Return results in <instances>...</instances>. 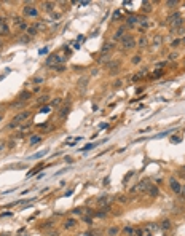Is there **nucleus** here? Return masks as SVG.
Instances as JSON below:
<instances>
[{"mask_svg":"<svg viewBox=\"0 0 185 236\" xmlns=\"http://www.w3.org/2000/svg\"><path fill=\"white\" fill-rule=\"evenodd\" d=\"M134 235L136 236H144V231L140 230V228H136V230H134Z\"/></svg>","mask_w":185,"mask_h":236,"instance_id":"36","label":"nucleus"},{"mask_svg":"<svg viewBox=\"0 0 185 236\" xmlns=\"http://www.w3.org/2000/svg\"><path fill=\"white\" fill-rule=\"evenodd\" d=\"M161 228H163V230H169L171 228V220H163L161 222Z\"/></svg>","mask_w":185,"mask_h":236,"instance_id":"19","label":"nucleus"},{"mask_svg":"<svg viewBox=\"0 0 185 236\" xmlns=\"http://www.w3.org/2000/svg\"><path fill=\"white\" fill-rule=\"evenodd\" d=\"M32 82L35 83V85H40V83H43V78H42V77H35V78H34Z\"/></svg>","mask_w":185,"mask_h":236,"instance_id":"32","label":"nucleus"},{"mask_svg":"<svg viewBox=\"0 0 185 236\" xmlns=\"http://www.w3.org/2000/svg\"><path fill=\"white\" fill-rule=\"evenodd\" d=\"M166 5L169 6V8H174V6L177 5V2H176V0H171V2H166Z\"/></svg>","mask_w":185,"mask_h":236,"instance_id":"34","label":"nucleus"},{"mask_svg":"<svg viewBox=\"0 0 185 236\" xmlns=\"http://www.w3.org/2000/svg\"><path fill=\"white\" fill-rule=\"evenodd\" d=\"M109 201H110L109 196H101L99 200H97V204H99V206H104V204H109Z\"/></svg>","mask_w":185,"mask_h":236,"instance_id":"14","label":"nucleus"},{"mask_svg":"<svg viewBox=\"0 0 185 236\" xmlns=\"http://www.w3.org/2000/svg\"><path fill=\"white\" fill-rule=\"evenodd\" d=\"M83 220H85V222H86V223H88V225H91V223H93V220H91V219H89V217H83Z\"/></svg>","mask_w":185,"mask_h":236,"instance_id":"44","label":"nucleus"},{"mask_svg":"<svg viewBox=\"0 0 185 236\" xmlns=\"http://www.w3.org/2000/svg\"><path fill=\"white\" fill-rule=\"evenodd\" d=\"M112 48H113V45H110V43H105V45L102 46V50H101V51H102V53H107V51H110Z\"/></svg>","mask_w":185,"mask_h":236,"instance_id":"23","label":"nucleus"},{"mask_svg":"<svg viewBox=\"0 0 185 236\" xmlns=\"http://www.w3.org/2000/svg\"><path fill=\"white\" fill-rule=\"evenodd\" d=\"M31 117V112L29 110H26V112H21V113H18L15 118H13V123H10V126L8 128H15V126H18V124H21L24 120H27V118Z\"/></svg>","mask_w":185,"mask_h":236,"instance_id":"1","label":"nucleus"},{"mask_svg":"<svg viewBox=\"0 0 185 236\" xmlns=\"http://www.w3.org/2000/svg\"><path fill=\"white\" fill-rule=\"evenodd\" d=\"M145 75H147V70H140V72L137 73V75L134 77L133 80H134V82H137V80H139V78H142V77H145Z\"/></svg>","mask_w":185,"mask_h":236,"instance_id":"21","label":"nucleus"},{"mask_svg":"<svg viewBox=\"0 0 185 236\" xmlns=\"http://www.w3.org/2000/svg\"><path fill=\"white\" fill-rule=\"evenodd\" d=\"M86 86H88V78H82V80L78 82V88L82 89V91H85Z\"/></svg>","mask_w":185,"mask_h":236,"instance_id":"12","label":"nucleus"},{"mask_svg":"<svg viewBox=\"0 0 185 236\" xmlns=\"http://www.w3.org/2000/svg\"><path fill=\"white\" fill-rule=\"evenodd\" d=\"M78 3H80V5H82V6H86V5H89V2H88V0H85V2H78Z\"/></svg>","mask_w":185,"mask_h":236,"instance_id":"48","label":"nucleus"},{"mask_svg":"<svg viewBox=\"0 0 185 236\" xmlns=\"http://www.w3.org/2000/svg\"><path fill=\"white\" fill-rule=\"evenodd\" d=\"M112 18H113V19H117V18H120V11H115V13H113V16H112Z\"/></svg>","mask_w":185,"mask_h":236,"instance_id":"45","label":"nucleus"},{"mask_svg":"<svg viewBox=\"0 0 185 236\" xmlns=\"http://www.w3.org/2000/svg\"><path fill=\"white\" fill-rule=\"evenodd\" d=\"M118 233H120L118 227H112V228H109V231H107V235H109V236H117Z\"/></svg>","mask_w":185,"mask_h":236,"instance_id":"15","label":"nucleus"},{"mask_svg":"<svg viewBox=\"0 0 185 236\" xmlns=\"http://www.w3.org/2000/svg\"><path fill=\"white\" fill-rule=\"evenodd\" d=\"M67 113H69V104H66V105L61 107V110H59V118H66Z\"/></svg>","mask_w":185,"mask_h":236,"instance_id":"9","label":"nucleus"},{"mask_svg":"<svg viewBox=\"0 0 185 236\" xmlns=\"http://www.w3.org/2000/svg\"><path fill=\"white\" fill-rule=\"evenodd\" d=\"M172 142H180V140H182V137H179V136H176V137H172Z\"/></svg>","mask_w":185,"mask_h":236,"instance_id":"43","label":"nucleus"},{"mask_svg":"<svg viewBox=\"0 0 185 236\" xmlns=\"http://www.w3.org/2000/svg\"><path fill=\"white\" fill-rule=\"evenodd\" d=\"M46 153H48V150H42V152H38V153H35L34 156H31L29 160H34V158H42V156H45Z\"/></svg>","mask_w":185,"mask_h":236,"instance_id":"17","label":"nucleus"},{"mask_svg":"<svg viewBox=\"0 0 185 236\" xmlns=\"http://www.w3.org/2000/svg\"><path fill=\"white\" fill-rule=\"evenodd\" d=\"M161 42H163V37H161V35H158V37H155V40H153V43H155V46H160V45H161Z\"/></svg>","mask_w":185,"mask_h":236,"instance_id":"24","label":"nucleus"},{"mask_svg":"<svg viewBox=\"0 0 185 236\" xmlns=\"http://www.w3.org/2000/svg\"><path fill=\"white\" fill-rule=\"evenodd\" d=\"M182 24H184V19L180 18V19H177V21L174 22V24H171V26H172V29H177L179 26H182Z\"/></svg>","mask_w":185,"mask_h":236,"instance_id":"25","label":"nucleus"},{"mask_svg":"<svg viewBox=\"0 0 185 236\" xmlns=\"http://www.w3.org/2000/svg\"><path fill=\"white\" fill-rule=\"evenodd\" d=\"M43 10H45V11H53V10H54V3H53V2L43 3Z\"/></svg>","mask_w":185,"mask_h":236,"instance_id":"13","label":"nucleus"},{"mask_svg":"<svg viewBox=\"0 0 185 236\" xmlns=\"http://www.w3.org/2000/svg\"><path fill=\"white\" fill-rule=\"evenodd\" d=\"M54 70H56V72H64V66H56Z\"/></svg>","mask_w":185,"mask_h":236,"instance_id":"40","label":"nucleus"},{"mask_svg":"<svg viewBox=\"0 0 185 236\" xmlns=\"http://www.w3.org/2000/svg\"><path fill=\"white\" fill-rule=\"evenodd\" d=\"M179 43H180V40H176V42H174V43H172V45H171V46H177V45H179Z\"/></svg>","mask_w":185,"mask_h":236,"instance_id":"50","label":"nucleus"},{"mask_svg":"<svg viewBox=\"0 0 185 236\" xmlns=\"http://www.w3.org/2000/svg\"><path fill=\"white\" fill-rule=\"evenodd\" d=\"M50 110H51V109H50V105H45V107H43L42 110H40V112H43V113H48Z\"/></svg>","mask_w":185,"mask_h":236,"instance_id":"39","label":"nucleus"},{"mask_svg":"<svg viewBox=\"0 0 185 236\" xmlns=\"http://www.w3.org/2000/svg\"><path fill=\"white\" fill-rule=\"evenodd\" d=\"M169 185H171V188H172V191H176V193H180L182 187H180V184H179V182H177L174 177L169 179Z\"/></svg>","mask_w":185,"mask_h":236,"instance_id":"6","label":"nucleus"},{"mask_svg":"<svg viewBox=\"0 0 185 236\" xmlns=\"http://www.w3.org/2000/svg\"><path fill=\"white\" fill-rule=\"evenodd\" d=\"M13 22H15L16 26H21L24 21H22V18H19V16H15V18H13Z\"/></svg>","mask_w":185,"mask_h":236,"instance_id":"26","label":"nucleus"},{"mask_svg":"<svg viewBox=\"0 0 185 236\" xmlns=\"http://www.w3.org/2000/svg\"><path fill=\"white\" fill-rule=\"evenodd\" d=\"M152 3L150 2H142V11H150V10H152Z\"/></svg>","mask_w":185,"mask_h":236,"instance_id":"18","label":"nucleus"},{"mask_svg":"<svg viewBox=\"0 0 185 236\" xmlns=\"http://www.w3.org/2000/svg\"><path fill=\"white\" fill-rule=\"evenodd\" d=\"M0 46H2V40H0Z\"/></svg>","mask_w":185,"mask_h":236,"instance_id":"53","label":"nucleus"},{"mask_svg":"<svg viewBox=\"0 0 185 236\" xmlns=\"http://www.w3.org/2000/svg\"><path fill=\"white\" fill-rule=\"evenodd\" d=\"M121 46H123L124 50H131V48H134V46H136V40H134L131 35H124L123 38H121Z\"/></svg>","mask_w":185,"mask_h":236,"instance_id":"3","label":"nucleus"},{"mask_svg":"<svg viewBox=\"0 0 185 236\" xmlns=\"http://www.w3.org/2000/svg\"><path fill=\"white\" fill-rule=\"evenodd\" d=\"M149 188H150L149 180H140L139 184L136 185V187L131 188V193H144V191H147Z\"/></svg>","mask_w":185,"mask_h":236,"instance_id":"2","label":"nucleus"},{"mask_svg":"<svg viewBox=\"0 0 185 236\" xmlns=\"http://www.w3.org/2000/svg\"><path fill=\"white\" fill-rule=\"evenodd\" d=\"M24 15H26V16H31V18H37V16H38V11H37L35 6L26 5V6H24Z\"/></svg>","mask_w":185,"mask_h":236,"instance_id":"4","label":"nucleus"},{"mask_svg":"<svg viewBox=\"0 0 185 236\" xmlns=\"http://www.w3.org/2000/svg\"><path fill=\"white\" fill-rule=\"evenodd\" d=\"M161 75H163V72H161V70H158V72L153 73V77H161Z\"/></svg>","mask_w":185,"mask_h":236,"instance_id":"46","label":"nucleus"},{"mask_svg":"<svg viewBox=\"0 0 185 236\" xmlns=\"http://www.w3.org/2000/svg\"><path fill=\"white\" fill-rule=\"evenodd\" d=\"M177 19H180V13H174V15H171L169 18H168V22H169V24H174Z\"/></svg>","mask_w":185,"mask_h":236,"instance_id":"10","label":"nucleus"},{"mask_svg":"<svg viewBox=\"0 0 185 236\" xmlns=\"http://www.w3.org/2000/svg\"><path fill=\"white\" fill-rule=\"evenodd\" d=\"M75 225H77L75 219H67V220L64 222V228H66V230H70V228H73Z\"/></svg>","mask_w":185,"mask_h":236,"instance_id":"7","label":"nucleus"},{"mask_svg":"<svg viewBox=\"0 0 185 236\" xmlns=\"http://www.w3.org/2000/svg\"><path fill=\"white\" fill-rule=\"evenodd\" d=\"M66 163H70V164H72V163H73V160H72L70 156H66Z\"/></svg>","mask_w":185,"mask_h":236,"instance_id":"47","label":"nucleus"},{"mask_svg":"<svg viewBox=\"0 0 185 236\" xmlns=\"http://www.w3.org/2000/svg\"><path fill=\"white\" fill-rule=\"evenodd\" d=\"M29 42H31V37L29 35H24V37L19 38V43H29Z\"/></svg>","mask_w":185,"mask_h":236,"instance_id":"28","label":"nucleus"},{"mask_svg":"<svg viewBox=\"0 0 185 236\" xmlns=\"http://www.w3.org/2000/svg\"><path fill=\"white\" fill-rule=\"evenodd\" d=\"M18 27L21 29V30H27V24H26V22H22V24H21V26H18Z\"/></svg>","mask_w":185,"mask_h":236,"instance_id":"42","label":"nucleus"},{"mask_svg":"<svg viewBox=\"0 0 185 236\" xmlns=\"http://www.w3.org/2000/svg\"><path fill=\"white\" fill-rule=\"evenodd\" d=\"M97 144H99V142H96V144H88V145H86V147H83V148H82V152H86V150H91V148H94V147L97 145Z\"/></svg>","mask_w":185,"mask_h":236,"instance_id":"27","label":"nucleus"},{"mask_svg":"<svg viewBox=\"0 0 185 236\" xmlns=\"http://www.w3.org/2000/svg\"><path fill=\"white\" fill-rule=\"evenodd\" d=\"M123 37H124V29L121 27V29H118V30L115 32V35H113V40H121Z\"/></svg>","mask_w":185,"mask_h":236,"instance_id":"11","label":"nucleus"},{"mask_svg":"<svg viewBox=\"0 0 185 236\" xmlns=\"http://www.w3.org/2000/svg\"><path fill=\"white\" fill-rule=\"evenodd\" d=\"M133 176H134V171H131V172H128V174H126V177H124V182H126V180H128V179H129V177H133Z\"/></svg>","mask_w":185,"mask_h":236,"instance_id":"41","label":"nucleus"},{"mask_svg":"<svg viewBox=\"0 0 185 236\" xmlns=\"http://www.w3.org/2000/svg\"><path fill=\"white\" fill-rule=\"evenodd\" d=\"M145 236H152V235H145Z\"/></svg>","mask_w":185,"mask_h":236,"instance_id":"54","label":"nucleus"},{"mask_svg":"<svg viewBox=\"0 0 185 236\" xmlns=\"http://www.w3.org/2000/svg\"><path fill=\"white\" fill-rule=\"evenodd\" d=\"M19 99H21V101H27V99H31V93H27V91H24V93H21V96H19Z\"/></svg>","mask_w":185,"mask_h":236,"instance_id":"22","label":"nucleus"},{"mask_svg":"<svg viewBox=\"0 0 185 236\" xmlns=\"http://www.w3.org/2000/svg\"><path fill=\"white\" fill-rule=\"evenodd\" d=\"M26 32H27V35H29V37H34V35L37 34V27H35V26H29Z\"/></svg>","mask_w":185,"mask_h":236,"instance_id":"16","label":"nucleus"},{"mask_svg":"<svg viewBox=\"0 0 185 236\" xmlns=\"http://www.w3.org/2000/svg\"><path fill=\"white\" fill-rule=\"evenodd\" d=\"M73 214H80V215H83V214H85V209L77 207V209H73Z\"/></svg>","mask_w":185,"mask_h":236,"instance_id":"33","label":"nucleus"},{"mask_svg":"<svg viewBox=\"0 0 185 236\" xmlns=\"http://www.w3.org/2000/svg\"><path fill=\"white\" fill-rule=\"evenodd\" d=\"M10 34V27L6 26L5 18H0V35H8Z\"/></svg>","mask_w":185,"mask_h":236,"instance_id":"5","label":"nucleus"},{"mask_svg":"<svg viewBox=\"0 0 185 236\" xmlns=\"http://www.w3.org/2000/svg\"><path fill=\"white\" fill-rule=\"evenodd\" d=\"M147 193H149L152 198H155V196H158V193H160V191H158V187H156V185H150V188L147 190Z\"/></svg>","mask_w":185,"mask_h":236,"instance_id":"8","label":"nucleus"},{"mask_svg":"<svg viewBox=\"0 0 185 236\" xmlns=\"http://www.w3.org/2000/svg\"><path fill=\"white\" fill-rule=\"evenodd\" d=\"M180 195H182V196H185V187L182 188V190H180Z\"/></svg>","mask_w":185,"mask_h":236,"instance_id":"51","label":"nucleus"},{"mask_svg":"<svg viewBox=\"0 0 185 236\" xmlns=\"http://www.w3.org/2000/svg\"><path fill=\"white\" fill-rule=\"evenodd\" d=\"M137 21H139V19H137L136 16H129V18H128V24H129V26L137 24Z\"/></svg>","mask_w":185,"mask_h":236,"instance_id":"20","label":"nucleus"},{"mask_svg":"<svg viewBox=\"0 0 185 236\" xmlns=\"http://www.w3.org/2000/svg\"><path fill=\"white\" fill-rule=\"evenodd\" d=\"M46 101H48V96H42V97H38V104L46 102Z\"/></svg>","mask_w":185,"mask_h":236,"instance_id":"38","label":"nucleus"},{"mask_svg":"<svg viewBox=\"0 0 185 236\" xmlns=\"http://www.w3.org/2000/svg\"><path fill=\"white\" fill-rule=\"evenodd\" d=\"M139 62H140V56L139 54L134 56V58H133V64H139Z\"/></svg>","mask_w":185,"mask_h":236,"instance_id":"37","label":"nucleus"},{"mask_svg":"<svg viewBox=\"0 0 185 236\" xmlns=\"http://www.w3.org/2000/svg\"><path fill=\"white\" fill-rule=\"evenodd\" d=\"M139 46H140V48H145V46H147V38H145V37H142V38L139 40Z\"/></svg>","mask_w":185,"mask_h":236,"instance_id":"29","label":"nucleus"},{"mask_svg":"<svg viewBox=\"0 0 185 236\" xmlns=\"http://www.w3.org/2000/svg\"><path fill=\"white\" fill-rule=\"evenodd\" d=\"M51 105H53V107H59V105H61V99H54V101L51 102Z\"/></svg>","mask_w":185,"mask_h":236,"instance_id":"35","label":"nucleus"},{"mask_svg":"<svg viewBox=\"0 0 185 236\" xmlns=\"http://www.w3.org/2000/svg\"><path fill=\"white\" fill-rule=\"evenodd\" d=\"M123 231H124V233H126L128 236H129L131 233H134V228H133V227H126V228H124Z\"/></svg>","mask_w":185,"mask_h":236,"instance_id":"31","label":"nucleus"},{"mask_svg":"<svg viewBox=\"0 0 185 236\" xmlns=\"http://www.w3.org/2000/svg\"><path fill=\"white\" fill-rule=\"evenodd\" d=\"M48 53V48H43V50H40V54H46Z\"/></svg>","mask_w":185,"mask_h":236,"instance_id":"49","label":"nucleus"},{"mask_svg":"<svg viewBox=\"0 0 185 236\" xmlns=\"http://www.w3.org/2000/svg\"><path fill=\"white\" fill-rule=\"evenodd\" d=\"M40 139H42V137H40V136H32V137H31V140H29V142H31V144H37V142H38Z\"/></svg>","mask_w":185,"mask_h":236,"instance_id":"30","label":"nucleus"},{"mask_svg":"<svg viewBox=\"0 0 185 236\" xmlns=\"http://www.w3.org/2000/svg\"><path fill=\"white\" fill-rule=\"evenodd\" d=\"M182 171H184V172H185V166H184V168H182Z\"/></svg>","mask_w":185,"mask_h":236,"instance_id":"52","label":"nucleus"}]
</instances>
